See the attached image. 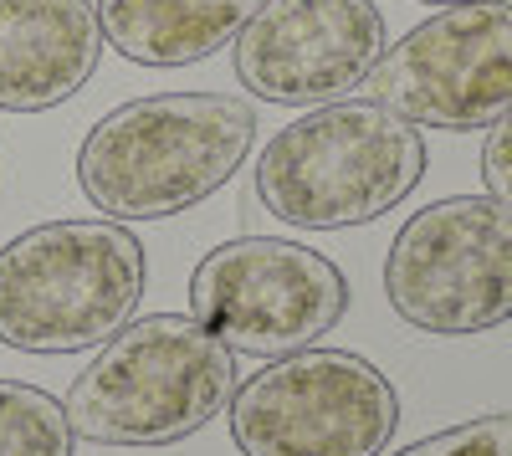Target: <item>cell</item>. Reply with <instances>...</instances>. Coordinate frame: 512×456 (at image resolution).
I'll return each instance as SVG.
<instances>
[{"mask_svg": "<svg viewBox=\"0 0 512 456\" xmlns=\"http://www.w3.org/2000/svg\"><path fill=\"white\" fill-rule=\"evenodd\" d=\"M369 103L415 129H492L512 108V6L466 0L410 26L369 72Z\"/></svg>", "mask_w": 512, "mask_h": 456, "instance_id": "8", "label": "cell"}, {"mask_svg": "<svg viewBox=\"0 0 512 456\" xmlns=\"http://www.w3.org/2000/svg\"><path fill=\"white\" fill-rule=\"evenodd\" d=\"M390 36L374 0H267L236 36V77L277 108H323L364 88Z\"/></svg>", "mask_w": 512, "mask_h": 456, "instance_id": "9", "label": "cell"}, {"mask_svg": "<svg viewBox=\"0 0 512 456\" xmlns=\"http://www.w3.org/2000/svg\"><path fill=\"white\" fill-rule=\"evenodd\" d=\"M236 395V354L200 318L149 313L118 328L72 380L62 410L93 446H175L205 431Z\"/></svg>", "mask_w": 512, "mask_h": 456, "instance_id": "3", "label": "cell"}, {"mask_svg": "<svg viewBox=\"0 0 512 456\" xmlns=\"http://www.w3.org/2000/svg\"><path fill=\"white\" fill-rule=\"evenodd\" d=\"M390 308L436 339H466L512 318V205L451 195L415 211L384 257Z\"/></svg>", "mask_w": 512, "mask_h": 456, "instance_id": "5", "label": "cell"}, {"mask_svg": "<svg viewBox=\"0 0 512 456\" xmlns=\"http://www.w3.org/2000/svg\"><path fill=\"white\" fill-rule=\"evenodd\" d=\"M256 113L236 93H154L103 113L77 149V185L108 221H164L216 195L251 154Z\"/></svg>", "mask_w": 512, "mask_h": 456, "instance_id": "1", "label": "cell"}, {"mask_svg": "<svg viewBox=\"0 0 512 456\" xmlns=\"http://www.w3.org/2000/svg\"><path fill=\"white\" fill-rule=\"evenodd\" d=\"M349 313V277L323 252L282 236H236L190 272V318L231 354L287 359L313 349Z\"/></svg>", "mask_w": 512, "mask_h": 456, "instance_id": "7", "label": "cell"}, {"mask_svg": "<svg viewBox=\"0 0 512 456\" xmlns=\"http://www.w3.org/2000/svg\"><path fill=\"white\" fill-rule=\"evenodd\" d=\"M420 6H466V0H420Z\"/></svg>", "mask_w": 512, "mask_h": 456, "instance_id": "15", "label": "cell"}, {"mask_svg": "<svg viewBox=\"0 0 512 456\" xmlns=\"http://www.w3.org/2000/svg\"><path fill=\"white\" fill-rule=\"evenodd\" d=\"M77 436L62 400L47 390L0 380V456H72Z\"/></svg>", "mask_w": 512, "mask_h": 456, "instance_id": "12", "label": "cell"}, {"mask_svg": "<svg viewBox=\"0 0 512 456\" xmlns=\"http://www.w3.org/2000/svg\"><path fill=\"white\" fill-rule=\"evenodd\" d=\"M149 262L118 221H47L0 246V344L82 354L134 323Z\"/></svg>", "mask_w": 512, "mask_h": 456, "instance_id": "4", "label": "cell"}, {"mask_svg": "<svg viewBox=\"0 0 512 456\" xmlns=\"http://www.w3.org/2000/svg\"><path fill=\"white\" fill-rule=\"evenodd\" d=\"M425 180V139L379 103H323L292 118L256 154L262 211L303 231L369 226Z\"/></svg>", "mask_w": 512, "mask_h": 456, "instance_id": "2", "label": "cell"}, {"mask_svg": "<svg viewBox=\"0 0 512 456\" xmlns=\"http://www.w3.org/2000/svg\"><path fill=\"white\" fill-rule=\"evenodd\" d=\"M395 456H512V410H492V416H472L451 431H436Z\"/></svg>", "mask_w": 512, "mask_h": 456, "instance_id": "13", "label": "cell"}, {"mask_svg": "<svg viewBox=\"0 0 512 456\" xmlns=\"http://www.w3.org/2000/svg\"><path fill=\"white\" fill-rule=\"evenodd\" d=\"M395 426V385L349 349H297L231 395L241 456H384Z\"/></svg>", "mask_w": 512, "mask_h": 456, "instance_id": "6", "label": "cell"}, {"mask_svg": "<svg viewBox=\"0 0 512 456\" xmlns=\"http://www.w3.org/2000/svg\"><path fill=\"white\" fill-rule=\"evenodd\" d=\"M267 0H98L103 41L139 67H190L231 47Z\"/></svg>", "mask_w": 512, "mask_h": 456, "instance_id": "11", "label": "cell"}, {"mask_svg": "<svg viewBox=\"0 0 512 456\" xmlns=\"http://www.w3.org/2000/svg\"><path fill=\"white\" fill-rule=\"evenodd\" d=\"M103 47L93 0H0V108L47 113L77 98Z\"/></svg>", "mask_w": 512, "mask_h": 456, "instance_id": "10", "label": "cell"}, {"mask_svg": "<svg viewBox=\"0 0 512 456\" xmlns=\"http://www.w3.org/2000/svg\"><path fill=\"white\" fill-rule=\"evenodd\" d=\"M482 180H487V195L512 205V108L487 129V144H482Z\"/></svg>", "mask_w": 512, "mask_h": 456, "instance_id": "14", "label": "cell"}]
</instances>
